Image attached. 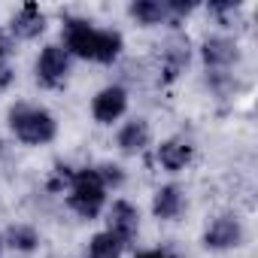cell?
<instances>
[{
    "label": "cell",
    "mask_w": 258,
    "mask_h": 258,
    "mask_svg": "<svg viewBox=\"0 0 258 258\" xmlns=\"http://www.w3.org/2000/svg\"><path fill=\"white\" fill-rule=\"evenodd\" d=\"M10 127L25 146H46L58 137V121L49 109L31 106V103H16L10 109Z\"/></svg>",
    "instance_id": "7a4b0ae2"
},
{
    "label": "cell",
    "mask_w": 258,
    "mask_h": 258,
    "mask_svg": "<svg viewBox=\"0 0 258 258\" xmlns=\"http://www.w3.org/2000/svg\"><path fill=\"white\" fill-rule=\"evenodd\" d=\"M7 243H10L13 249H19V252H31V249H37L40 234H37L34 225H13V228L7 231Z\"/></svg>",
    "instance_id": "2e32d148"
},
{
    "label": "cell",
    "mask_w": 258,
    "mask_h": 258,
    "mask_svg": "<svg viewBox=\"0 0 258 258\" xmlns=\"http://www.w3.org/2000/svg\"><path fill=\"white\" fill-rule=\"evenodd\" d=\"M201 55H204V64H207L213 73H222V70H228V67H231V64L240 58V52H237V43H234V40H228V37H210V40L204 43Z\"/></svg>",
    "instance_id": "ba28073f"
},
{
    "label": "cell",
    "mask_w": 258,
    "mask_h": 258,
    "mask_svg": "<svg viewBox=\"0 0 258 258\" xmlns=\"http://www.w3.org/2000/svg\"><path fill=\"white\" fill-rule=\"evenodd\" d=\"M121 240L112 237L109 231H100L88 240V258H121Z\"/></svg>",
    "instance_id": "5bb4252c"
},
{
    "label": "cell",
    "mask_w": 258,
    "mask_h": 258,
    "mask_svg": "<svg viewBox=\"0 0 258 258\" xmlns=\"http://www.w3.org/2000/svg\"><path fill=\"white\" fill-rule=\"evenodd\" d=\"M97 170V176H100V182H103V188L109 191V188H118L121 182H124V173H121V167L118 164H100V167H94Z\"/></svg>",
    "instance_id": "e0dca14e"
},
{
    "label": "cell",
    "mask_w": 258,
    "mask_h": 258,
    "mask_svg": "<svg viewBox=\"0 0 258 258\" xmlns=\"http://www.w3.org/2000/svg\"><path fill=\"white\" fill-rule=\"evenodd\" d=\"M0 249H4V240H0Z\"/></svg>",
    "instance_id": "ffe728a7"
},
{
    "label": "cell",
    "mask_w": 258,
    "mask_h": 258,
    "mask_svg": "<svg viewBox=\"0 0 258 258\" xmlns=\"http://www.w3.org/2000/svg\"><path fill=\"white\" fill-rule=\"evenodd\" d=\"M182 210H185V191L179 188V185H161L158 191H155V198H152V213H155V219H164V222H173V219H179L182 216Z\"/></svg>",
    "instance_id": "9c48e42d"
},
{
    "label": "cell",
    "mask_w": 258,
    "mask_h": 258,
    "mask_svg": "<svg viewBox=\"0 0 258 258\" xmlns=\"http://www.w3.org/2000/svg\"><path fill=\"white\" fill-rule=\"evenodd\" d=\"M106 231L112 237H118L121 246H127L137 237V231H140V213H137V207L127 204V201H112L109 216H106Z\"/></svg>",
    "instance_id": "52a82bcc"
},
{
    "label": "cell",
    "mask_w": 258,
    "mask_h": 258,
    "mask_svg": "<svg viewBox=\"0 0 258 258\" xmlns=\"http://www.w3.org/2000/svg\"><path fill=\"white\" fill-rule=\"evenodd\" d=\"M115 146L124 152V155H137L149 146V124L146 118H131L118 127V137H115Z\"/></svg>",
    "instance_id": "7c38bea8"
},
{
    "label": "cell",
    "mask_w": 258,
    "mask_h": 258,
    "mask_svg": "<svg viewBox=\"0 0 258 258\" xmlns=\"http://www.w3.org/2000/svg\"><path fill=\"white\" fill-rule=\"evenodd\" d=\"M10 31H13V37H19V40H37V37L46 31V16L40 13L37 4H25V7L13 16Z\"/></svg>",
    "instance_id": "30bf717a"
},
{
    "label": "cell",
    "mask_w": 258,
    "mask_h": 258,
    "mask_svg": "<svg viewBox=\"0 0 258 258\" xmlns=\"http://www.w3.org/2000/svg\"><path fill=\"white\" fill-rule=\"evenodd\" d=\"M10 55H13V40L7 34H0V64H7Z\"/></svg>",
    "instance_id": "ac0fdd59"
},
{
    "label": "cell",
    "mask_w": 258,
    "mask_h": 258,
    "mask_svg": "<svg viewBox=\"0 0 258 258\" xmlns=\"http://www.w3.org/2000/svg\"><path fill=\"white\" fill-rule=\"evenodd\" d=\"M185 64H188V43H173V46H167V52H164V79H167V82L176 79V76L185 70Z\"/></svg>",
    "instance_id": "9a60e30c"
},
{
    "label": "cell",
    "mask_w": 258,
    "mask_h": 258,
    "mask_svg": "<svg viewBox=\"0 0 258 258\" xmlns=\"http://www.w3.org/2000/svg\"><path fill=\"white\" fill-rule=\"evenodd\" d=\"M191 155H195V149H191V143L182 140V137H170V140H164V143L158 146V164H161L164 170H170V173L185 170L188 161H191Z\"/></svg>",
    "instance_id": "8fae6325"
},
{
    "label": "cell",
    "mask_w": 258,
    "mask_h": 258,
    "mask_svg": "<svg viewBox=\"0 0 258 258\" xmlns=\"http://www.w3.org/2000/svg\"><path fill=\"white\" fill-rule=\"evenodd\" d=\"M127 109V91L121 85H106L91 97V115L97 124H112Z\"/></svg>",
    "instance_id": "5b68a950"
},
{
    "label": "cell",
    "mask_w": 258,
    "mask_h": 258,
    "mask_svg": "<svg viewBox=\"0 0 258 258\" xmlns=\"http://www.w3.org/2000/svg\"><path fill=\"white\" fill-rule=\"evenodd\" d=\"M67 73H70V55L64 52V46L58 43L46 46L37 58V82L46 88H55L67 79Z\"/></svg>",
    "instance_id": "277c9868"
},
{
    "label": "cell",
    "mask_w": 258,
    "mask_h": 258,
    "mask_svg": "<svg viewBox=\"0 0 258 258\" xmlns=\"http://www.w3.org/2000/svg\"><path fill=\"white\" fill-rule=\"evenodd\" d=\"M64 37V52L85 58V61H97V64H112L121 55V34L118 31H103L94 28L85 19H67L61 28Z\"/></svg>",
    "instance_id": "6da1fadb"
},
{
    "label": "cell",
    "mask_w": 258,
    "mask_h": 258,
    "mask_svg": "<svg viewBox=\"0 0 258 258\" xmlns=\"http://www.w3.org/2000/svg\"><path fill=\"white\" fill-rule=\"evenodd\" d=\"M134 258H173V255L164 252V249H149V252H140V255H134Z\"/></svg>",
    "instance_id": "d6986e66"
},
{
    "label": "cell",
    "mask_w": 258,
    "mask_h": 258,
    "mask_svg": "<svg viewBox=\"0 0 258 258\" xmlns=\"http://www.w3.org/2000/svg\"><path fill=\"white\" fill-rule=\"evenodd\" d=\"M127 13H131V19H137V22L146 25V28L161 25V22L167 19V10H164V4H158V0H134Z\"/></svg>",
    "instance_id": "4fadbf2b"
},
{
    "label": "cell",
    "mask_w": 258,
    "mask_h": 258,
    "mask_svg": "<svg viewBox=\"0 0 258 258\" xmlns=\"http://www.w3.org/2000/svg\"><path fill=\"white\" fill-rule=\"evenodd\" d=\"M67 207L82 219H97L100 216V210L106 207V188H103L94 167L73 170V179L67 185Z\"/></svg>",
    "instance_id": "3957f363"
},
{
    "label": "cell",
    "mask_w": 258,
    "mask_h": 258,
    "mask_svg": "<svg viewBox=\"0 0 258 258\" xmlns=\"http://www.w3.org/2000/svg\"><path fill=\"white\" fill-rule=\"evenodd\" d=\"M240 243H243V225H240L237 216H219L204 231V246L207 249L222 252V249H237Z\"/></svg>",
    "instance_id": "8992f818"
}]
</instances>
